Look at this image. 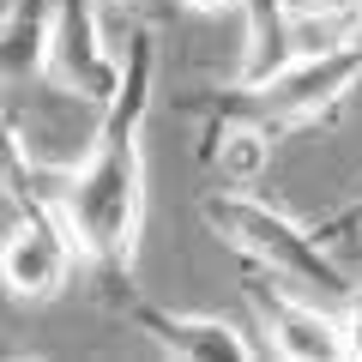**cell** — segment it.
<instances>
[{
  "label": "cell",
  "instance_id": "cell-1",
  "mask_svg": "<svg viewBox=\"0 0 362 362\" xmlns=\"http://www.w3.org/2000/svg\"><path fill=\"white\" fill-rule=\"evenodd\" d=\"M163 73V42L151 25L127 30L121 42V73L109 103L97 109L90 145L78 163L61 175L54 206H61L66 230L78 242V259L103 290L133 278V254H139L145 230V115H151V90Z\"/></svg>",
  "mask_w": 362,
  "mask_h": 362
},
{
  "label": "cell",
  "instance_id": "cell-2",
  "mask_svg": "<svg viewBox=\"0 0 362 362\" xmlns=\"http://www.w3.org/2000/svg\"><path fill=\"white\" fill-rule=\"evenodd\" d=\"M199 223H206L223 247H235L242 259H254L266 278H278V284L314 290V296H344V272L326 254V235L308 230V223H296L290 211H278L272 199L223 181L218 194L199 199Z\"/></svg>",
  "mask_w": 362,
  "mask_h": 362
},
{
  "label": "cell",
  "instance_id": "cell-3",
  "mask_svg": "<svg viewBox=\"0 0 362 362\" xmlns=\"http://www.w3.org/2000/svg\"><path fill=\"white\" fill-rule=\"evenodd\" d=\"M362 85V42L350 49H320V54H290L284 66L259 85H223L211 97H199V115H235V121H254L266 133H302V127H320L350 90Z\"/></svg>",
  "mask_w": 362,
  "mask_h": 362
},
{
  "label": "cell",
  "instance_id": "cell-4",
  "mask_svg": "<svg viewBox=\"0 0 362 362\" xmlns=\"http://www.w3.org/2000/svg\"><path fill=\"white\" fill-rule=\"evenodd\" d=\"M73 266H78V242L66 230L61 206L42 199V206L18 211V223L0 242V290L18 302H54L73 284Z\"/></svg>",
  "mask_w": 362,
  "mask_h": 362
},
{
  "label": "cell",
  "instance_id": "cell-5",
  "mask_svg": "<svg viewBox=\"0 0 362 362\" xmlns=\"http://www.w3.org/2000/svg\"><path fill=\"white\" fill-rule=\"evenodd\" d=\"M103 296H109V308H121L157 350H163V356H175V362H247V356L266 350V344H254L235 320H223V314L157 308V302L133 296V278H127V284H115V290H103Z\"/></svg>",
  "mask_w": 362,
  "mask_h": 362
},
{
  "label": "cell",
  "instance_id": "cell-6",
  "mask_svg": "<svg viewBox=\"0 0 362 362\" xmlns=\"http://www.w3.org/2000/svg\"><path fill=\"white\" fill-rule=\"evenodd\" d=\"M121 73V49H109L97 0H54V37H49V78L54 90L103 109Z\"/></svg>",
  "mask_w": 362,
  "mask_h": 362
},
{
  "label": "cell",
  "instance_id": "cell-7",
  "mask_svg": "<svg viewBox=\"0 0 362 362\" xmlns=\"http://www.w3.org/2000/svg\"><path fill=\"white\" fill-rule=\"evenodd\" d=\"M247 302L259 314V332H272L266 338L272 356H284V362H338L344 356L338 320L320 314L314 302L290 296V290H272V284H247Z\"/></svg>",
  "mask_w": 362,
  "mask_h": 362
},
{
  "label": "cell",
  "instance_id": "cell-8",
  "mask_svg": "<svg viewBox=\"0 0 362 362\" xmlns=\"http://www.w3.org/2000/svg\"><path fill=\"white\" fill-rule=\"evenodd\" d=\"M54 0H6L0 6V90H30L49 78Z\"/></svg>",
  "mask_w": 362,
  "mask_h": 362
},
{
  "label": "cell",
  "instance_id": "cell-9",
  "mask_svg": "<svg viewBox=\"0 0 362 362\" xmlns=\"http://www.w3.org/2000/svg\"><path fill=\"white\" fill-rule=\"evenodd\" d=\"M272 157V133L235 115H206V139H199V163L211 175H223L230 187H254L259 169Z\"/></svg>",
  "mask_w": 362,
  "mask_h": 362
},
{
  "label": "cell",
  "instance_id": "cell-10",
  "mask_svg": "<svg viewBox=\"0 0 362 362\" xmlns=\"http://www.w3.org/2000/svg\"><path fill=\"white\" fill-rule=\"evenodd\" d=\"M296 54L290 37V0H242V66L235 85H259Z\"/></svg>",
  "mask_w": 362,
  "mask_h": 362
},
{
  "label": "cell",
  "instance_id": "cell-11",
  "mask_svg": "<svg viewBox=\"0 0 362 362\" xmlns=\"http://www.w3.org/2000/svg\"><path fill=\"white\" fill-rule=\"evenodd\" d=\"M290 37L296 54L350 49L362 42V0H290Z\"/></svg>",
  "mask_w": 362,
  "mask_h": 362
},
{
  "label": "cell",
  "instance_id": "cell-12",
  "mask_svg": "<svg viewBox=\"0 0 362 362\" xmlns=\"http://www.w3.org/2000/svg\"><path fill=\"white\" fill-rule=\"evenodd\" d=\"M0 194L13 199L18 211H25V206H42V199H54L49 187H42L37 145H30L25 121H18L13 109H0Z\"/></svg>",
  "mask_w": 362,
  "mask_h": 362
},
{
  "label": "cell",
  "instance_id": "cell-13",
  "mask_svg": "<svg viewBox=\"0 0 362 362\" xmlns=\"http://www.w3.org/2000/svg\"><path fill=\"white\" fill-rule=\"evenodd\" d=\"M338 338H344V356H356V362H362V296H350L344 320H338Z\"/></svg>",
  "mask_w": 362,
  "mask_h": 362
},
{
  "label": "cell",
  "instance_id": "cell-14",
  "mask_svg": "<svg viewBox=\"0 0 362 362\" xmlns=\"http://www.w3.org/2000/svg\"><path fill=\"white\" fill-rule=\"evenodd\" d=\"M338 230H344V235L362 230V199H356V206H344V211H332V218L320 223V235H338Z\"/></svg>",
  "mask_w": 362,
  "mask_h": 362
},
{
  "label": "cell",
  "instance_id": "cell-15",
  "mask_svg": "<svg viewBox=\"0 0 362 362\" xmlns=\"http://www.w3.org/2000/svg\"><path fill=\"white\" fill-rule=\"evenodd\" d=\"M187 13H199V18H211V13H230V6H242V0H181Z\"/></svg>",
  "mask_w": 362,
  "mask_h": 362
},
{
  "label": "cell",
  "instance_id": "cell-16",
  "mask_svg": "<svg viewBox=\"0 0 362 362\" xmlns=\"http://www.w3.org/2000/svg\"><path fill=\"white\" fill-rule=\"evenodd\" d=\"M115 6H145V0H115Z\"/></svg>",
  "mask_w": 362,
  "mask_h": 362
}]
</instances>
